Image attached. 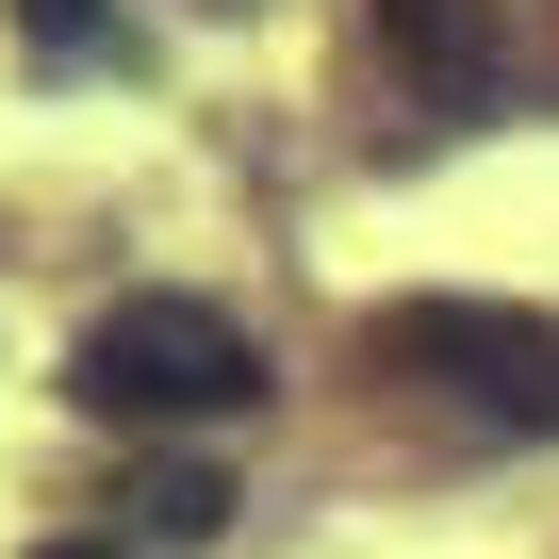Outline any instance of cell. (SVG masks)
Segmentation results:
<instances>
[{"mask_svg":"<svg viewBox=\"0 0 559 559\" xmlns=\"http://www.w3.org/2000/svg\"><path fill=\"white\" fill-rule=\"evenodd\" d=\"M67 395L116 412V428H214V412H263V346L214 297H116L67 346Z\"/></svg>","mask_w":559,"mask_h":559,"instance_id":"obj_1","label":"cell"},{"mask_svg":"<svg viewBox=\"0 0 559 559\" xmlns=\"http://www.w3.org/2000/svg\"><path fill=\"white\" fill-rule=\"evenodd\" d=\"M379 362L493 412V428H559V330L543 313H493V297H395L379 313Z\"/></svg>","mask_w":559,"mask_h":559,"instance_id":"obj_2","label":"cell"},{"mask_svg":"<svg viewBox=\"0 0 559 559\" xmlns=\"http://www.w3.org/2000/svg\"><path fill=\"white\" fill-rule=\"evenodd\" d=\"M379 17H395V50L428 67V99H444V116H477V99H493V34H477V0H379Z\"/></svg>","mask_w":559,"mask_h":559,"instance_id":"obj_3","label":"cell"},{"mask_svg":"<svg viewBox=\"0 0 559 559\" xmlns=\"http://www.w3.org/2000/svg\"><path fill=\"white\" fill-rule=\"evenodd\" d=\"M132 510H148V543H214V510H230V493H214L198 461H165V477H148Z\"/></svg>","mask_w":559,"mask_h":559,"instance_id":"obj_4","label":"cell"},{"mask_svg":"<svg viewBox=\"0 0 559 559\" xmlns=\"http://www.w3.org/2000/svg\"><path fill=\"white\" fill-rule=\"evenodd\" d=\"M50 559H99V543H50Z\"/></svg>","mask_w":559,"mask_h":559,"instance_id":"obj_5","label":"cell"}]
</instances>
